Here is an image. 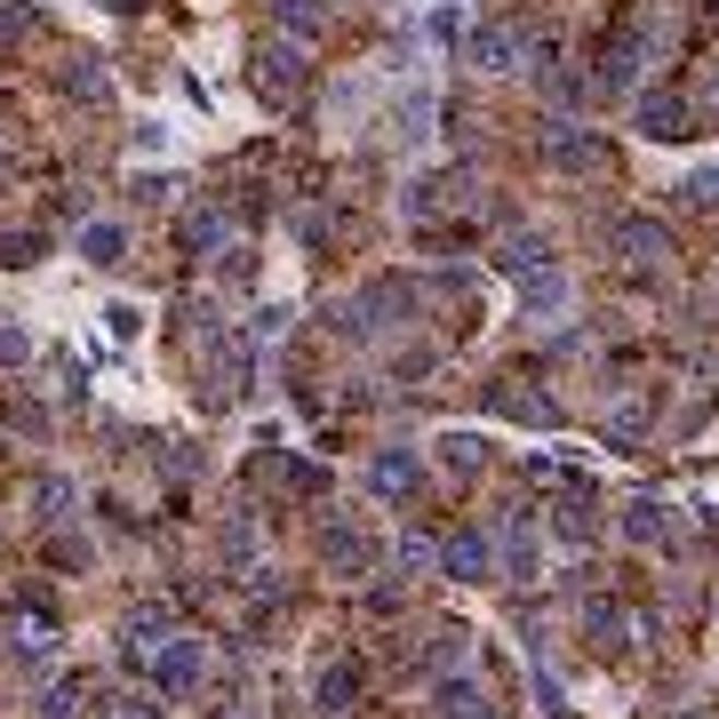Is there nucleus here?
Masks as SVG:
<instances>
[{"instance_id":"obj_1","label":"nucleus","mask_w":719,"mask_h":719,"mask_svg":"<svg viewBox=\"0 0 719 719\" xmlns=\"http://www.w3.org/2000/svg\"><path fill=\"white\" fill-rule=\"evenodd\" d=\"M24 33V9H0V40H16Z\"/></svg>"}]
</instances>
